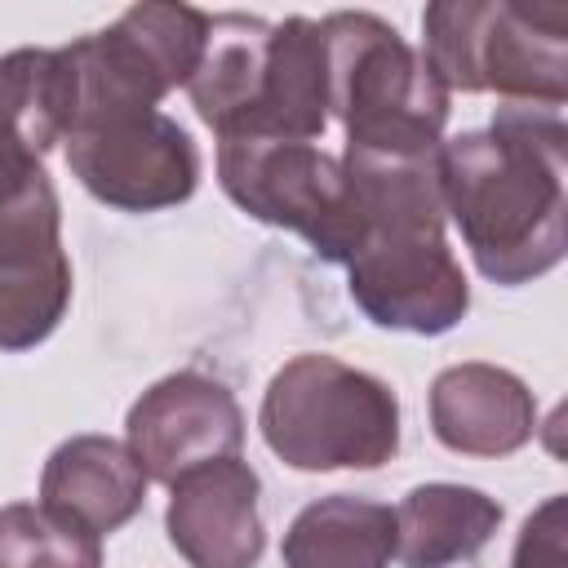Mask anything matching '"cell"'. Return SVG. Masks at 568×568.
Masks as SVG:
<instances>
[{"instance_id": "6da1fadb", "label": "cell", "mask_w": 568, "mask_h": 568, "mask_svg": "<svg viewBox=\"0 0 568 568\" xmlns=\"http://www.w3.org/2000/svg\"><path fill=\"white\" fill-rule=\"evenodd\" d=\"M568 129L559 106L501 102L488 129L439 146L444 213L484 280L519 288L568 248Z\"/></svg>"}, {"instance_id": "7a4b0ae2", "label": "cell", "mask_w": 568, "mask_h": 568, "mask_svg": "<svg viewBox=\"0 0 568 568\" xmlns=\"http://www.w3.org/2000/svg\"><path fill=\"white\" fill-rule=\"evenodd\" d=\"M328 67V115L346 146L373 155H435L448 124V89L422 53L377 13L337 9L320 18Z\"/></svg>"}, {"instance_id": "3957f363", "label": "cell", "mask_w": 568, "mask_h": 568, "mask_svg": "<svg viewBox=\"0 0 568 568\" xmlns=\"http://www.w3.org/2000/svg\"><path fill=\"white\" fill-rule=\"evenodd\" d=\"M422 62L453 93L559 106L568 98V4L435 0L422 9Z\"/></svg>"}, {"instance_id": "277c9868", "label": "cell", "mask_w": 568, "mask_h": 568, "mask_svg": "<svg viewBox=\"0 0 568 568\" xmlns=\"http://www.w3.org/2000/svg\"><path fill=\"white\" fill-rule=\"evenodd\" d=\"M257 426L293 470H377L399 453V395L390 382L311 351L266 382Z\"/></svg>"}, {"instance_id": "5b68a950", "label": "cell", "mask_w": 568, "mask_h": 568, "mask_svg": "<svg viewBox=\"0 0 568 568\" xmlns=\"http://www.w3.org/2000/svg\"><path fill=\"white\" fill-rule=\"evenodd\" d=\"M217 182L253 222L302 235L324 262H346L364 240V213L342 155L293 138L217 142Z\"/></svg>"}, {"instance_id": "8992f818", "label": "cell", "mask_w": 568, "mask_h": 568, "mask_svg": "<svg viewBox=\"0 0 568 568\" xmlns=\"http://www.w3.org/2000/svg\"><path fill=\"white\" fill-rule=\"evenodd\" d=\"M444 226L426 217L364 226L359 248L346 257V288L377 328L435 337L470 311V284Z\"/></svg>"}, {"instance_id": "52a82bcc", "label": "cell", "mask_w": 568, "mask_h": 568, "mask_svg": "<svg viewBox=\"0 0 568 568\" xmlns=\"http://www.w3.org/2000/svg\"><path fill=\"white\" fill-rule=\"evenodd\" d=\"M71 178L120 213H155L195 195L200 151L164 111H133L62 138Z\"/></svg>"}, {"instance_id": "ba28073f", "label": "cell", "mask_w": 568, "mask_h": 568, "mask_svg": "<svg viewBox=\"0 0 568 568\" xmlns=\"http://www.w3.org/2000/svg\"><path fill=\"white\" fill-rule=\"evenodd\" d=\"M71 306V257L49 173L0 204V351L40 346Z\"/></svg>"}, {"instance_id": "9c48e42d", "label": "cell", "mask_w": 568, "mask_h": 568, "mask_svg": "<svg viewBox=\"0 0 568 568\" xmlns=\"http://www.w3.org/2000/svg\"><path fill=\"white\" fill-rule=\"evenodd\" d=\"M124 444L146 470V479L173 488L195 466L240 457L244 413L217 377L182 368L133 399L124 417Z\"/></svg>"}, {"instance_id": "30bf717a", "label": "cell", "mask_w": 568, "mask_h": 568, "mask_svg": "<svg viewBox=\"0 0 568 568\" xmlns=\"http://www.w3.org/2000/svg\"><path fill=\"white\" fill-rule=\"evenodd\" d=\"M164 532L191 568H257L266 550L262 479L244 457L186 470L169 488Z\"/></svg>"}, {"instance_id": "8fae6325", "label": "cell", "mask_w": 568, "mask_h": 568, "mask_svg": "<svg viewBox=\"0 0 568 568\" xmlns=\"http://www.w3.org/2000/svg\"><path fill=\"white\" fill-rule=\"evenodd\" d=\"M430 430L462 457H510L537 430L528 382L501 364H448L430 382Z\"/></svg>"}, {"instance_id": "7c38bea8", "label": "cell", "mask_w": 568, "mask_h": 568, "mask_svg": "<svg viewBox=\"0 0 568 568\" xmlns=\"http://www.w3.org/2000/svg\"><path fill=\"white\" fill-rule=\"evenodd\" d=\"M146 484L151 479L124 439L71 435L49 453L40 470V506L89 528L93 537H106L142 510Z\"/></svg>"}, {"instance_id": "4fadbf2b", "label": "cell", "mask_w": 568, "mask_h": 568, "mask_svg": "<svg viewBox=\"0 0 568 568\" xmlns=\"http://www.w3.org/2000/svg\"><path fill=\"white\" fill-rule=\"evenodd\" d=\"M266 44H271L266 18L209 13V44L186 84V98H191L195 115L217 133V142L253 133L262 71H266Z\"/></svg>"}, {"instance_id": "5bb4252c", "label": "cell", "mask_w": 568, "mask_h": 568, "mask_svg": "<svg viewBox=\"0 0 568 568\" xmlns=\"http://www.w3.org/2000/svg\"><path fill=\"white\" fill-rule=\"evenodd\" d=\"M501 528V501L470 484H417L395 506L399 568H457L470 564Z\"/></svg>"}, {"instance_id": "9a60e30c", "label": "cell", "mask_w": 568, "mask_h": 568, "mask_svg": "<svg viewBox=\"0 0 568 568\" xmlns=\"http://www.w3.org/2000/svg\"><path fill=\"white\" fill-rule=\"evenodd\" d=\"M328 129V67L324 36L315 18H280L271 22L262 98L248 138H293L315 142Z\"/></svg>"}, {"instance_id": "2e32d148", "label": "cell", "mask_w": 568, "mask_h": 568, "mask_svg": "<svg viewBox=\"0 0 568 568\" xmlns=\"http://www.w3.org/2000/svg\"><path fill=\"white\" fill-rule=\"evenodd\" d=\"M284 568H390L395 506L333 493L302 506L284 532Z\"/></svg>"}, {"instance_id": "e0dca14e", "label": "cell", "mask_w": 568, "mask_h": 568, "mask_svg": "<svg viewBox=\"0 0 568 568\" xmlns=\"http://www.w3.org/2000/svg\"><path fill=\"white\" fill-rule=\"evenodd\" d=\"M0 568H102V537L40 501L0 510Z\"/></svg>"}, {"instance_id": "ac0fdd59", "label": "cell", "mask_w": 568, "mask_h": 568, "mask_svg": "<svg viewBox=\"0 0 568 568\" xmlns=\"http://www.w3.org/2000/svg\"><path fill=\"white\" fill-rule=\"evenodd\" d=\"M510 568H568L564 555V497H546L519 528Z\"/></svg>"}, {"instance_id": "d6986e66", "label": "cell", "mask_w": 568, "mask_h": 568, "mask_svg": "<svg viewBox=\"0 0 568 568\" xmlns=\"http://www.w3.org/2000/svg\"><path fill=\"white\" fill-rule=\"evenodd\" d=\"M40 173H44V160L22 142V133L13 124L0 120V204L18 200Z\"/></svg>"}]
</instances>
